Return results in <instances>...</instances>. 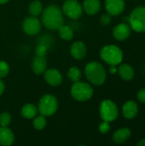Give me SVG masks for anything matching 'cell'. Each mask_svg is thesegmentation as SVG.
Wrapping results in <instances>:
<instances>
[{"mask_svg":"<svg viewBox=\"0 0 145 146\" xmlns=\"http://www.w3.org/2000/svg\"><path fill=\"white\" fill-rule=\"evenodd\" d=\"M41 15L43 24L50 30H57L62 25H63L64 18L62 10L56 4L47 6L44 9H43Z\"/></svg>","mask_w":145,"mask_h":146,"instance_id":"obj_1","label":"cell"},{"mask_svg":"<svg viewBox=\"0 0 145 146\" xmlns=\"http://www.w3.org/2000/svg\"><path fill=\"white\" fill-rule=\"evenodd\" d=\"M85 74L87 80L94 86H102L107 78L104 67L97 62H88L85 68Z\"/></svg>","mask_w":145,"mask_h":146,"instance_id":"obj_2","label":"cell"},{"mask_svg":"<svg viewBox=\"0 0 145 146\" xmlns=\"http://www.w3.org/2000/svg\"><path fill=\"white\" fill-rule=\"evenodd\" d=\"M72 98L79 102H86L93 96V89L91 86L86 82L77 81L74 82L70 91Z\"/></svg>","mask_w":145,"mask_h":146,"instance_id":"obj_3","label":"cell"},{"mask_svg":"<svg viewBox=\"0 0 145 146\" xmlns=\"http://www.w3.org/2000/svg\"><path fill=\"white\" fill-rule=\"evenodd\" d=\"M100 56L103 62L109 65H118L123 60V52L116 45L109 44L103 47L100 51Z\"/></svg>","mask_w":145,"mask_h":146,"instance_id":"obj_4","label":"cell"},{"mask_svg":"<svg viewBox=\"0 0 145 146\" xmlns=\"http://www.w3.org/2000/svg\"><path fill=\"white\" fill-rule=\"evenodd\" d=\"M57 109H58L57 98L51 94L44 95L38 101V111L40 113V115L45 117L53 115L57 111Z\"/></svg>","mask_w":145,"mask_h":146,"instance_id":"obj_5","label":"cell"},{"mask_svg":"<svg viewBox=\"0 0 145 146\" xmlns=\"http://www.w3.org/2000/svg\"><path fill=\"white\" fill-rule=\"evenodd\" d=\"M130 27L137 33H145V7L135 8L129 15Z\"/></svg>","mask_w":145,"mask_h":146,"instance_id":"obj_6","label":"cell"},{"mask_svg":"<svg viewBox=\"0 0 145 146\" xmlns=\"http://www.w3.org/2000/svg\"><path fill=\"white\" fill-rule=\"evenodd\" d=\"M119 110L117 105L111 100H103L100 104V116L103 121L111 122L117 119Z\"/></svg>","mask_w":145,"mask_h":146,"instance_id":"obj_7","label":"cell"},{"mask_svg":"<svg viewBox=\"0 0 145 146\" xmlns=\"http://www.w3.org/2000/svg\"><path fill=\"white\" fill-rule=\"evenodd\" d=\"M63 15L72 20H78L82 16L83 7L78 0H66L62 8Z\"/></svg>","mask_w":145,"mask_h":146,"instance_id":"obj_8","label":"cell"},{"mask_svg":"<svg viewBox=\"0 0 145 146\" xmlns=\"http://www.w3.org/2000/svg\"><path fill=\"white\" fill-rule=\"evenodd\" d=\"M22 29L26 35L35 36L41 30V22L35 16H28L22 22Z\"/></svg>","mask_w":145,"mask_h":146,"instance_id":"obj_9","label":"cell"},{"mask_svg":"<svg viewBox=\"0 0 145 146\" xmlns=\"http://www.w3.org/2000/svg\"><path fill=\"white\" fill-rule=\"evenodd\" d=\"M44 78L46 83L51 86H58L63 81V77L61 72L56 68L46 69L44 73Z\"/></svg>","mask_w":145,"mask_h":146,"instance_id":"obj_10","label":"cell"},{"mask_svg":"<svg viewBox=\"0 0 145 146\" xmlns=\"http://www.w3.org/2000/svg\"><path fill=\"white\" fill-rule=\"evenodd\" d=\"M105 9L111 16L121 15L125 9L124 0H105Z\"/></svg>","mask_w":145,"mask_h":146,"instance_id":"obj_11","label":"cell"},{"mask_svg":"<svg viewBox=\"0 0 145 146\" xmlns=\"http://www.w3.org/2000/svg\"><path fill=\"white\" fill-rule=\"evenodd\" d=\"M131 34V27L126 22L118 24L113 31V35L116 40L124 41Z\"/></svg>","mask_w":145,"mask_h":146,"instance_id":"obj_12","label":"cell"},{"mask_svg":"<svg viewBox=\"0 0 145 146\" xmlns=\"http://www.w3.org/2000/svg\"><path fill=\"white\" fill-rule=\"evenodd\" d=\"M70 53L76 60L84 59L87 53V49L85 43L82 41H75L73 43L70 47Z\"/></svg>","mask_w":145,"mask_h":146,"instance_id":"obj_13","label":"cell"},{"mask_svg":"<svg viewBox=\"0 0 145 146\" xmlns=\"http://www.w3.org/2000/svg\"><path fill=\"white\" fill-rule=\"evenodd\" d=\"M138 113V106L136 102L130 100L124 104L122 107V115L126 119H132Z\"/></svg>","mask_w":145,"mask_h":146,"instance_id":"obj_14","label":"cell"},{"mask_svg":"<svg viewBox=\"0 0 145 146\" xmlns=\"http://www.w3.org/2000/svg\"><path fill=\"white\" fill-rule=\"evenodd\" d=\"M32 69L36 74H42L47 69V60L45 56H35L32 62Z\"/></svg>","mask_w":145,"mask_h":146,"instance_id":"obj_15","label":"cell"},{"mask_svg":"<svg viewBox=\"0 0 145 146\" xmlns=\"http://www.w3.org/2000/svg\"><path fill=\"white\" fill-rule=\"evenodd\" d=\"M15 142V135L8 127H0V145L10 146Z\"/></svg>","mask_w":145,"mask_h":146,"instance_id":"obj_16","label":"cell"},{"mask_svg":"<svg viewBox=\"0 0 145 146\" xmlns=\"http://www.w3.org/2000/svg\"><path fill=\"white\" fill-rule=\"evenodd\" d=\"M83 10L90 15H97L101 8L100 0H84L83 2Z\"/></svg>","mask_w":145,"mask_h":146,"instance_id":"obj_17","label":"cell"},{"mask_svg":"<svg viewBox=\"0 0 145 146\" xmlns=\"http://www.w3.org/2000/svg\"><path fill=\"white\" fill-rule=\"evenodd\" d=\"M131 130L124 127L117 130L113 135V141L116 144H123L131 137Z\"/></svg>","mask_w":145,"mask_h":146,"instance_id":"obj_18","label":"cell"},{"mask_svg":"<svg viewBox=\"0 0 145 146\" xmlns=\"http://www.w3.org/2000/svg\"><path fill=\"white\" fill-rule=\"evenodd\" d=\"M118 72H119L121 78L123 79L124 80H131L133 79L135 75L133 68L127 63L121 64L118 69Z\"/></svg>","mask_w":145,"mask_h":146,"instance_id":"obj_19","label":"cell"},{"mask_svg":"<svg viewBox=\"0 0 145 146\" xmlns=\"http://www.w3.org/2000/svg\"><path fill=\"white\" fill-rule=\"evenodd\" d=\"M38 112V108L33 104H26L21 110V115L26 119H33Z\"/></svg>","mask_w":145,"mask_h":146,"instance_id":"obj_20","label":"cell"},{"mask_svg":"<svg viewBox=\"0 0 145 146\" xmlns=\"http://www.w3.org/2000/svg\"><path fill=\"white\" fill-rule=\"evenodd\" d=\"M58 33L61 38H62L63 40L66 41H69L71 39H73L74 33L73 30L67 25H62L58 29Z\"/></svg>","mask_w":145,"mask_h":146,"instance_id":"obj_21","label":"cell"},{"mask_svg":"<svg viewBox=\"0 0 145 146\" xmlns=\"http://www.w3.org/2000/svg\"><path fill=\"white\" fill-rule=\"evenodd\" d=\"M43 4L40 1L38 0H33L32 2L30 3L29 7H28V12L32 16L38 17L43 12Z\"/></svg>","mask_w":145,"mask_h":146,"instance_id":"obj_22","label":"cell"},{"mask_svg":"<svg viewBox=\"0 0 145 146\" xmlns=\"http://www.w3.org/2000/svg\"><path fill=\"white\" fill-rule=\"evenodd\" d=\"M82 77V72L81 70L77 68V67H72L68 69V78L73 81V82H77L79 81Z\"/></svg>","mask_w":145,"mask_h":146,"instance_id":"obj_23","label":"cell"},{"mask_svg":"<svg viewBox=\"0 0 145 146\" xmlns=\"http://www.w3.org/2000/svg\"><path fill=\"white\" fill-rule=\"evenodd\" d=\"M46 119H45V116L44 115H39V116H37V117H34L33 119V121H32V125H33V127L36 129V130H42L46 126Z\"/></svg>","mask_w":145,"mask_h":146,"instance_id":"obj_24","label":"cell"},{"mask_svg":"<svg viewBox=\"0 0 145 146\" xmlns=\"http://www.w3.org/2000/svg\"><path fill=\"white\" fill-rule=\"evenodd\" d=\"M12 117L9 113L3 112L0 114V126L1 127H8L11 123Z\"/></svg>","mask_w":145,"mask_h":146,"instance_id":"obj_25","label":"cell"},{"mask_svg":"<svg viewBox=\"0 0 145 146\" xmlns=\"http://www.w3.org/2000/svg\"><path fill=\"white\" fill-rule=\"evenodd\" d=\"M9 73V66L4 61H0V79L6 77Z\"/></svg>","mask_w":145,"mask_h":146,"instance_id":"obj_26","label":"cell"},{"mask_svg":"<svg viewBox=\"0 0 145 146\" xmlns=\"http://www.w3.org/2000/svg\"><path fill=\"white\" fill-rule=\"evenodd\" d=\"M99 131L100 133L105 134V133H108L109 131H110V125H109V122L108 121H103V122L100 123L99 125Z\"/></svg>","mask_w":145,"mask_h":146,"instance_id":"obj_27","label":"cell"},{"mask_svg":"<svg viewBox=\"0 0 145 146\" xmlns=\"http://www.w3.org/2000/svg\"><path fill=\"white\" fill-rule=\"evenodd\" d=\"M47 53V47L44 44H38L36 48V56H45Z\"/></svg>","mask_w":145,"mask_h":146,"instance_id":"obj_28","label":"cell"},{"mask_svg":"<svg viewBox=\"0 0 145 146\" xmlns=\"http://www.w3.org/2000/svg\"><path fill=\"white\" fill-rule=\"evenodd\" d=\"M100 22L102 25L103 26H107L109 25L110 22H111V15L109 14H105V15H103L101 16V19H100Z\"/></svg>","mask_w":145,"mask_h":146,"instance_id":"obj_29","label":"cell"},{"mask_svg":"<svg viewBox=\"0 0 145 146\" xmlns=\"http://www.w3.org/2000/svg\"><path fill=\"white\" fill-rule=\"evenodd\" d=\"M137 96H138V100H139L141 103H144V104H145V88L139 90V91L138 92Z\"/></svg>","mask_w":145,"mask_h":146,"instance_id":"obj_30","label":"cell"},{"mask_svg":"<svg viewBox=\"0 0 145 146\" xmlns=\"http://www.w3.org/2000/svg\"><path fill=\"white\" fill-rule=\"evenodd\" d=\"M4 90H5V86H4V83L2 81V80L0 79V96L3 93V92H4Z\"/></svg>","mask_w":145,"mask_h":146,"instance_id":"obj_31","label":"cell"},{"mask_svg":"<svg viewBox=\"0 0 145 146\" xmlns=\"http://www.w3.org/2000/svg\"><path fill=\"white\" fill-rule=\"evenodd\" d=\"M109 72H110V74H115V73H117V68H116L115 65H110Z\"/></svg>","mask_w":145,"mask_h":146,"instance_id":"obj_32","label":"cell"},{"mask_svg":"<svg viewBox=\"0 0 145 146\" xmlns=\"http://www.w3.org/2000/svg\"><path fill=\"white\" fill-rule=\"evenodd\" d=\"M138 146H145V139H141L138 143Z\"/></svg>","mask_w":145,"mask_h":146,"instance_id":"obj_33","label":"cell"},{"mask_svg":"<svg viewBox=\"0 0 145 146\" xmlns=\"http://www.w3.org/2000/svg\"><path fill=\"white\" fill-rule=\"evenodd\" d=\"M9 0H0V4H5L9 2Z\"/></svg>","mask_w":145,"mask_h":146,"instance_id":"obj_34","label":"cell"}]
</instances>
